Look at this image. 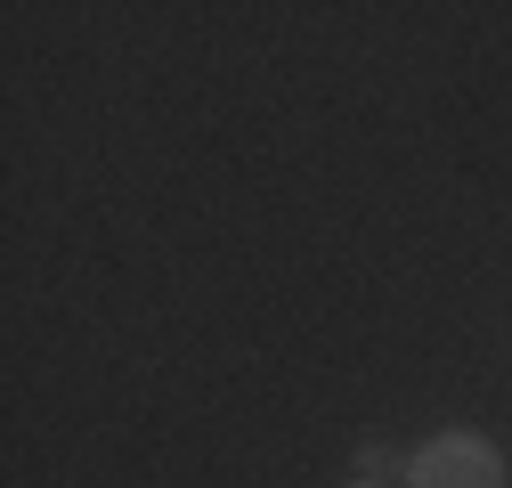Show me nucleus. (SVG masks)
I'll return each instance as SVG.
<instances>
[{"instance_id": "obj_1", "label": "nucleus", "mask_w": 512, "mask_h": 488, "mask_svg": "<svg viewBox=\"0 0 512 488\" xmlns=\"http://www.w3.org/2000/svg\"><path fill=\"white\" fill-rule=\"evenodd\" d=\"M407 488H504V456L480 432H439L407 456Z\"/></svg>"}, {"instance_id": "obj_3", "label": "nucleus", "mask_w": 512, "mask_h": 488, "mask_svg": "<svg viewBox=\"0 0 512 488\" xmlns=\"http://www.w3.org/2000/svg\"><path fill=\"white\" fill-rule=\"evenodd\" d=\"M350 488H382V480H350Z\"/></svg>"}, {"instance_id": "obj_2", "label": "nucleus", "mask_w": 512, "mask_h": 488, "mask_svg": "<svg viewBox=\"0 0 512 488\" xmlns=\"http://www.w3.org/2000/svg\"><path fill=\"white\" fill-rule=\"evenodd\" d=\"M358 472H366V480H382V472H407V464H399L391 448H358Z\"/></svg>"}]
</instances>
